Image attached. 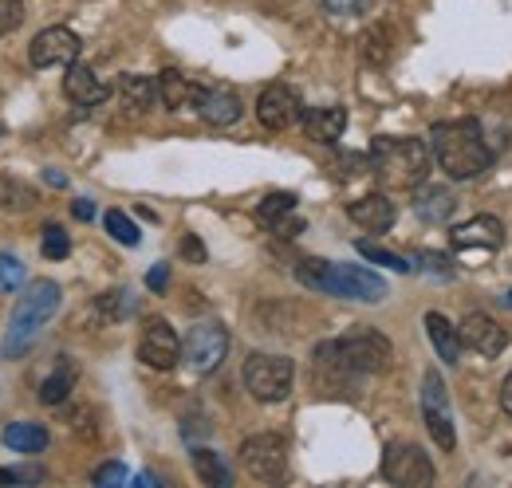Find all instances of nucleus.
Here are the masks:
<instances>
[{
  "instance_id": "obj_1",
  "label": "nucleus",
  "mask_w": 512,
  "mask_h": 488,
  "mask_svg": "<svg viewBox=\"0 0 512 488\" xmlns=\"http://www.w3.org/2000/svg\"><path fill=\"white\" fill-rule=\"evenodd\" d=\"M430 154H434V162L446 170L453 182H469V178L485 174L489 162H493V150H489L481 126L473 119L438 122L430 130Z\"/></svg>"
},
{
  "instance_id": "obj_2",
  "label": "nucleus",
  "mask_w": 512,
  "mask_h": 488,
  "mask_svg": "<svg viewBox=\"0 0 512 488\" xmlns=\"http://www.w3.org/2000/svg\"><path fill=\"white\" fill-rule=\"evenodd\" d=\"M296 280L323 296H339V300H359V304H383L386 300V280L359 264H331L320 256H304L296 264Z\"/></svg>"
},
{
  "instance_id": "obj_3",
  "label": "nucleus",
  "mask_w": 512,
  "mask_h": 488,
  "mask_svg": "<svg viewBox=\"0 0 512 488\" xmlns=\"http://www.w3.org/2000/svg\"><path fill=\"white\" fill-rule=\"evenodd\" d=\"M60 300H64V292H60L56 280H32L24 288V296L16 300V307H12V323H8V335L0 343V355L4 359L28 355L32 343H36V335L44 331V323L60 311Z\"/></svg>"
},
{
  "instance_id": "obj_4",
  "label": "nucleus",
  "mask_w": 512,
  "mask_h": 488,
  "mask_svg": "<svg viewBox=\"0 0 512 488\" xmlns=\"http://www.w3.org/2000/svg\"><path fill=\"white\" fill-rule=\"evenodd\" d=\"M371 166L386 185L418 189L430 178V146L418 138H375Z\"/></svg>"
},
{
  "instance_id": "obj_5",
  "label": "nucleus",
  "mask_w": 512,
  "mask_h": 488,
  "mask_svg": "<svg viewBox=\"0 0 512 488\" xmlns=\"http://www.w3.org/2000/svg\"><path fill=\"white\" fill-rule=\"evenodd\" d=\"M335 343H339V355L347 359V366L359 370V374H386L390 363H394L390 339H386L383 331H375V327H351Z\"/></svg>"
},
{
  "instance_id": "obj_6",
  "label": "nucleus",
  "mask_w": 512,
  "mask_h": 488,
  "mask_svg": "<svg viewBox=\"0 0 512 488\" xmlns=\"http://www.w3.org/2000/svg\"><path fill=\"white\" fill-rule=\"evenodd\" d=\"M296 366L284 355H249L245 363V386L256 402H284L292 394Z\"/></svg>"
},
{
  "instance_id": "obj_7",
  "label": "nucleus",
  "mask_w": 512,
  "mask_h": 488,
  "mask_svg": "<svg viewBox=\"0 0 512 488\" xmlns=\"http://www.w3.org/2000/svg\"><path fill=\"white\" fill-rule=\"evenodd\" d=\"M383 477L390 485L402 488H426L434 485V461L426 457L422 445H410V441H390L383 453Z\"/></svg>"
},
{
  "instance_id": "obj_8",
  "label": "nucleus",
  "mask_w": 512,
  "mask_h": 488,
  "mask_svg": "<svg viewBox=\"0 0 512 488\" xmlns=\"http://www.w3.org/2000/svg\"><path fill=\"white\" fill-rule=\"evenodd\" d=\"M241 465L260 485H276L288 473V445L276 433H256L241 445Z\"/></svg>"
},
{
  "instance_id": "obj_9",
  "label": "nucleus",
  "mask_w": 512,
  "mask_h": 488,
  "mask_svg": "<svg viewBox=\"0 0 512 488\" xmlns=\"http://www.w3.org/2000/svg\"><path fill=\"white\" fill-rule=\"evenodd\" d=\"M422 418H426V429H430L434 445L453 453L457 429H453V414H449L446 378H442L438 370H426V374H422Z\"/></svg>"
},
{
  "instance_id": "obj_10",
  "label": "nucleus",
  "mask_w": 512,
  "mask_h": 488,
  "mask_svg": "<svg viewBox=\"0 0 512 488\" xmlns=\"http://www.w3.org/2000/svg\"><path fill=\"white\" fill-rule=\"evenodd\" d=\"M225 355H229V331L217 319L197 323L190 335H186V343H182V359L197 374H213L217 366L225 363Z\"/></svg>"
},
{
  "instance_id": "obj_11",
  "label": "nucleus",
  "mask_w": 512,
  "mask_h": 488,
  "mask_svg": "<svg viewBox=\"0 0 512 488\" xmlns=\"http://www.w3.org/2000/svg\"><path fill=\"white\" fill-rule=\"evenodd\" d=\"M138 359L154 370H174L182 359V339L166 319H146L142 335H138Z\"/></svg>"
},
{
  "instance_id": "obj_12",
  "label": "nucleus",
  "mask_w": 512,
  "mask_h": 488,
  "mask_svg": "<svg viewBox=\"0 0 512 488\" xmlns=\"http://www.w3.org/2000/svg\"><path fill=\"white\" fill-rule=\"evenodd\" d=\"M256 119L268 130H288L296 122H304V103H300V95L288 83H272L256 99Z\"/></svg>"
},
{
  "instance_id": "obj_13",
  "label": "nucleus",
  "mask_w": 512,
  "mask_h": 488,
  "mask_svg": "<svg viewBox=\"0 0 512 488\" xmlns=\"http://www.w3.org/2000/svg\"><path fill=\"white\" fill-rule=\"evenodd\" d=\"M28 60H32V67H71V63L79 60V36L71 28H60V24L44 28L32 40Z\"/></svg>"
},
{
  "instance_id": "obj_14",
  "label": "nucleus",
  "mask_w": 512,
  "mask_h": 488,
  "mask_svg": "<svg viewBox=\"0 0 512 488\" xmlns=\"http://www.w3.org/2000/svg\"><path fill=\"white\" fill-rule=\"evenodd\" d=\"M457 335H461V343H465L469 351H477V355H485V359H497V355L509 347V331H505L493 315H481V311L465 315L461 327H457Z\"/></svg>"
},
{
  "instance_id": "obj_15",
  "label": "nucleus",
  "mask_w": 512,
  "mask_h": 488,
  "mask_svg": "<svg viewBox=\"0 0 512 488\" xmlns=\"http://www.w3.org/2000/svg\"><path fill=\"white\" fill-rule=\"evenodd\" d=\"M453 248H485V252H497L501 244H505V221L501 217H493V213H477V217H469L465 225H457L453 233Z\"/></svg>"
},
{
  "instance_id": "obj_16",
  "label": "nucleus",
  "mask_w": 512,
  "mask_h": 488,
  "mask_svg": "<svg viewBox=\"0 0 512 488\" xmlns=\"http://www.w3.org/2000/svg\"><path fill=\"white\" fill-rule=\"evenodd\" d=\"M256 217L284 241L300 237L304 233V221L296 217V193H268L260 205H256Z\"/></svg>"
},
{
  "instance_id": "obj_17",
  "label": "nucleus",
  "mask_w": 512,
  "mask_h": 488,
  "mask_svg": "<svg viewBox=\"0 0 512 488\" xmlns=\"http://www.w3.org/2000/svg\"><path fill=\"white\" fill-rule=\"evenodd\" d=\"M193 107L209 126H233L241 119V95L233 87H197Z\"/></svg>"
},
{
  "instance_id": "obj_18",
  "label": "nucleus",
  "mask_w": 512,
  "mask_h": 488,
  "mask_svg": "<svg viewBox=\"0 0 512 488\" xmlns=\"http://www.w3.org/2000/svg\"><path fill=\"white\" fill-rule=\"evenodd\" d=\"M64 95L75 103V107H99L111 91H107V83L87 67V63H71L67 67V75H64Z\"/></svg>"
},
{
  "instance_id": "obj_19",
  "label": "nucleus",
  "mask_w": 512,
  "mask_h": 488,
  "mask_svg": "<svg viewBox=\"0 0 512 488\" xmlns=\"http://www.w3.org/2000/svg\"><path fill=\"white\" fill-rule=\"evenodd\" d=\"M414 213L426 225H446L449 217L457 213V197H453V189H446V185L422 182L414 189Z\"/></svg>"
},
{
  "instance_id": "obj_20",
  "label": "nucleus",
  "mask_w": 512,
  "mask_h": 488,
  "mask_svg": "<svg viewBox=\"0 0 512 488\" xmlns=\"http://www.w3.org/2000/svg\"><path fill=\"white\" fill-rule=\"evenodd\" d=\"M347 213H351V221H355L359 229H367V233H386V229L394 225V205H390V197H383V193L359 197Z\"/></svg>"
},
{
  "instance_id": "obj_21",
  "label": "nucleus",
  "mask_w": 512,
  "mask_h": 488,
  "mask_svg": "<svg viewBox=\"0 0 512 488\" xmlns=\"http://www.w3.org/2000/svg\"><path fill=\"white\" fill-rule=\"evenodd\" d=\"M426 335H430V343H434V351H438V359L449 366L461 363V335H457V327L449 323L446 315H438V311H430L426 315Z\"/></svg>"
},
{
  "instance_id": "obj_22",
  "label": "nucleus",
  "mask_w": 512,
  "mask_h": 488,
  "mask_svg": "<svg viewBox=\"0 0 512 488\" xmlns=\"http://www.w3.org/2000/svg\"><path fill=\"white\" fill-rule=\"evenodd\" d=\"M304 130L312 142H339L347 130V111L343 107H316L304 115Z\"/></svg>"
},
{
  "instance_id": "obj_23",
  "label": "nucleus",
  "mask_w": 512,
  "mask_h": 488,
  "mask_svg": "<svg viewBox=\"0 0 512 488\" xmlns=\"http://www.w3.org/2000/svg\"><path fill=\"white\" fill-rule=\"evenodd\" d=\"M158 99L170 111H186V107H193V99H197V87H193L182 71H162L158 75Z\"/></svg>"
},
{
  "instance_id": "obj_24",
  "label": "nucleus",
  "mask_w": 512,
  "mask_h": 488,
  "mask_svg": "<svg viewBox=\"0 0 512 488\" xmlns=\"http://www.w3.org/2000/svg\"><path fill=\"white\" fill-rule=\"evenodd\" d=\"M48 441H52V433L44 426H36V422H12V426H4V445L16 449V453H44Z\"/></svg>"
},
{
  "instance_id": "obj_25",
  "label": "nucleus",
  "mask_w": 512,
  "mask_h": 488,
  "mask_svg": "<svg viewBox=\"0 0 512 488\" xmlns=\"http://www.w3.org/2000/svg\"><path fill=\"white\" fill-rule=\"evenodd\" d=\"M75 378H79L75 363H71V359H60V363H56V370H52V374L40 382V402H44V406H60L67 394L75 390Z\"/></svg>"
},
{
  "instance_id": "obj_26",
  "label": "nucleus",
  "mask_w": 512,
  "mask_h": 488,
  "mask_svg": "<svg viewBox=\"0 0 512 488\" xmlns=\"http://www.w3.org/2000/svg\"><path fill=\"white\" fill-rule=\"evenodd\" d=\"M119 95L127 103V111H150L154 99H158V79H146V75H123L119 79Z\"/></svg>"
},
{
  "instance_id": "obj_27",
  "label": "nucleus",
  "mask_w": 512,
  "mask_h": 488,
  "mask_svg": "<svg viewBox=\"0 0 512 488\" xmlns=\"http://www.w3.org/2000/svg\"><path fill=\"white\" fill-rule=\"evenodd\" d=\"M193 473L201 477V485L209 488H229L233 485V473H229V465L213 453V449H193Z\"/></svg>"
},
{
  "instance_id": "obj_28",
  "label": "nucleus",
  "mask_w": 512,
  "mask_h": 488,
  "mask_svg": "<svg viewBox=\"0 0 512 488\" xmlns=\"http://www.w3.org/2000/svg\"><path fill=\"white\" fill-rule=\"evenodd\" d=\"M32 205H36V189H32V185H24L20 178H0V209L24 213V209H32Z\"/></svg>"
},
{
  "instance_id": "obj_29",
  "label": "nucleus",
  "mask_w": 512,
  "mask_h": 488,
  "mask_svg": "<svg viewBox=\"0 0 512 488\" xmlns=\"http://www.w3.org/2000/svg\"><path fill=\"white\" fill-rule=\"evenodd\" d=\"M355 248H359V256H363V260H371V264H379V268H390V272H398V276L414 272V268H410V260H406V256H398V252H390V248H379V244H367V241H359Z\"/></svg>"
},
{
  "instance_id": "obj_30",
  "label": "nucleus",
  "mask_w": 512,
  "mask_h": 488,
  "mask_svg": "<svg viewBox=\"0 0 512 488\" xmlns=\"http://www.w3.org/2000/svg\"><path fill=\"white\" fill-rule=\"evenodd\" d=\"M359 56L367 63H375V67H383L390 60V32L386 28H371L363 40H359Z\"/></svg>"
},
{
  "instance_id": "obj_31",
  "label": "nucleus",
  "mask_w": 512,
  "mask_h": 488,
  "mask_svg": "<svg viewBox=\"0 0 512 488\" xmlns=\"http://www.w3.org/2000/svg\"><path fill=\"white\" fill-rule=\"evenodd\" d=\"M103 225H107V233L115 237L119 244H127V248H134V244L142 241V233H138V225L130 221L123 209H111L107 217H103Z\"/></svg>"
},
{
  "instance_id": "obj_32",
  "label": "nucleus",
  "mask_w": 512,
  "mask_h": 488,
  "mask_svg": "<svg viewBox=\"0 0 512 488\" xmlns=\"http://www.w3.org/2000/svg\"><path fill=\"white\" fill-rule=\"evenodd\" d=\"M20 288H24V264H20V256L0 252V292L12 296V292H20Z\"/></svg>"
},
{
  "instance_id": "obj_33",
  "label": "nucleus",
  "mask_w": 512,
  "mask_h": 488,
  "mask_svg": "<svg viewBox=\"0 0 512 488\" xmlns=\"http://www.w3.org/2000/svg\"><path fill=\"white\" fill-rule=\"evenodd\" d=\"M40 252H44L48 260H64L67 252H71V237H67L60 225H44V241H40Z\"/></svg>"
},
{
  "instance_id": "obj_34",
  "label": "nucleus",
  "mask_w": 512,
  "mask_h": 488,
  "mask_svg": "<svg viewBox=\"0 0 512 488\" xmlns=\"http://www.w3.org/2000/svg\"><path fill=\"white\" fill-rule=\"evenodd\" d=\"M130 292L127 288H119V292H107V296H99V311L107 315V319H123V315H130Z\"/></svg>"
},
{
  "instance_id": "obj_35",
  "label": "nucleus",
  "mask_w": 512,
  "mask_h": 488,
  "mask_svg": "<svg viewBox=\"0 0 512 488\" xmlns=\"http://www.w3.org/2000/svg\"><path fill=\"white\" fill-rule=\"evenodd\" d=\"M48 473L40 465H28V469H0V485H40Z\"/></svg>"
},
{
  "instance_id": "obj_36",
  "label": "nucleus",
  "mask_w": 512,
  "mask_h": 488,
  "mask_svg": "<svg viewBox=\"0 0 512 488\" xmlns=\"http://www.w3.org/2000/svg\"><path fill=\"white\" fill-rule=\"evenodd\" d=\"M24 24V4L20 0H0V36L16 32Z\"/></svg>"
},
{
  "instance_id": "obj_37",
  "label": "nucleus",
  "mask_w": 512,
  "mask_h": 488,
  "mask_svg": "<svg viewBox=\"0 0 512 488\" xmlns=\"http://www.w3.org/2000/svg\"><path fill=\"white\" fill-rule=\"evenodd\" d=\"M91 481H95V485H103V488H107V485H123V481H127V465H123V461H111V465H99Z\"/></svg>"
},
{
  "instance_id": "obj_38",
  "label": "nucleus",
  "mask_w": 512,
  "mask_h": 488,
  "mask_svg": "<svg viewBox=\"0 0 512 488\" xmlns=\"http://www.w3.org/2000/svg\"><path fill=\"white\" fill-rule=\"evenodd\" d=\"M418 264H422L426 272L442 276V280H449V276H453V260H449V256H442V252H422V256H418Z\"/></svg>"
},
{
  "instance_id": "obj_39",
  "label": "nucleus",
  "mask_w": 512,
  "mask_h": 488,
  "mask_svg": "<svg viewBox=\"0 0 512 488\" xmlns=\"http://www.w3.org/2000/svg\"><path fill=\"white\" fill-rule=\"evenodd\" d=\"M323 8L331 16H363L371 8V0H323Z\"/></svg>"
},
{
  "instance_id": "obj_40",
  "label": "nucleus",
  "mask_w": 512,
  "mask_h": 488,
  "mask_svg": "<svg viewBox=\"0 0 512 488\" xmlns=\"http://www.w3.org/2000/svg\"><path fill=\"white\" fill-rule=\"evenodd\" d=\"M146 288H150V292H166V288H170V264H154V268L146 272Z\"/></svg>"
},
{
  "instance_id": "obj_41",
  "label": "nucleus",
  "mask_w": 512,
  "mask_h": 488,
  "mask_svg": "<svg viewBox=\"0 0 512 488\" xmlns=\"http://www.w3.org/2000/svg\"><path fill=\"white\" fill-rule=\"evenodd\" d=\"M71 213H75L79 221H91V217H95V201H87V197H79V201L71 205Z\"/></svg>"
},
{
  "instance_id": "obj_42",
  "label": "nucleus",
  "mask_w": 512,
  "mask_h": 488,
  "mask_svg": "<svg viewBox=\"0 0 512 488\" xmlns=\"http://www.w3.org/2000/svg\"><path fill=\"white\" fill-rule=\"evenodd\" d=\"M182 252H186L190 260H205V244L197 241V237H186V244H182Z\"/></svg>"
},
{
  "instance_id": "obj_43",
  "label": "nucleus",
  "mask_w": 512,
  "mask_h": 488,
  "mask_svg": "<svg viewBox=\"0 0 512 488\" xmlns=\"http://www.w3.org/2000/svg\"><path fill=\"white\" fill-rule=\"evenodd\" d=\"M501 410H505V414H512V374L501 382Z\"/></svg>"
},
{
  "instance_id": "obj_44",
  "label": "nucleus",
  "mask_w": 512,
  "mask_h": 488,
  "mask_svg": "<svg viewBox=\"0 0 512 488\" xmlns=\"http://www.w3.org/2000/svg\"><path fill=\"white\" fill-rule=\"evenodd\" d=\"M48 182L56 185V189H64V185H67V178H64V174H56V170H48Z\"/></svg>"
},
{
  "instance_id": "obj_45",
  "label": "nucleus",
  "mask_w": 512,
  "mask_h": 488,
  "mask_svg": "<svg viewBox=\"0 0 512 488\" xmlns=\"http://www.w3.org/2000/svg\"><path fill=\"white\" fill-rule=\"evenodd\" d=\"M509 304H512V292H509Z\"/></svg>"
}]
</instances>
